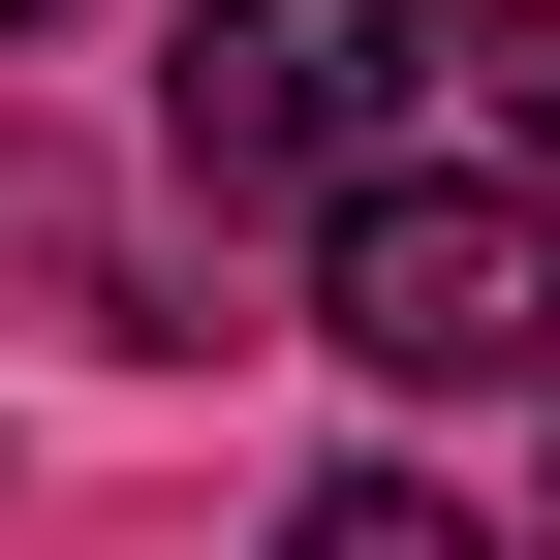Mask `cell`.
Masks as SVG:
<instances>
[{"label": "cell", "mask_w": 560, "mask_h": 560, "mask_svg": "<svg viewBox=\"0 0 560 560\" xmlns=\"http://www.w3.org/2000/svg\"><path fill=\"white\" fill-rule=\"evenodd\" d=\"M436 94H467V125H529V156H560V0H436Z\"/></svg>", "instance_id": "3"}, {"label": "cell", "mask_w": 560, "mask_h": 560, "mask_svg": "<svg viewBox=\"0 0 560 560\" xmlns=\"http://www.w3.org/2000/svg\"><path fill=\"white\" fill-rule=\"evenodd\" d=\"M405 94H436V0H187V62H156V156L249 219V187L405 156Z\"/></svg>", "instance_id": "2"}, {"label": "cell", "mask_w": 560, "mask_h": 560, "mask_svg": "<svg viewBox=\"0 0 560 560\" xmlns=\"http://www.w3.org/2000/svg\"><path fill=\"white\" fill-rule=\"evenodd\" d=\"M0 32H62V0H0Z\"/></svg>", "instance_id": "4"}, {"label": "cell", "mask_w": 560, "mask_h": 560, "mask_svg": "<svg viewBox=\"0 0 560 560\" xmlns=\"http://www.w3.org/2000/svg\"><path fill=\"white\" fill-rule=\"evenodd\" d=\"M312 342L405 405H560V156H342Z\"/></svg>", "instance_id": "1"}]
</instances>
